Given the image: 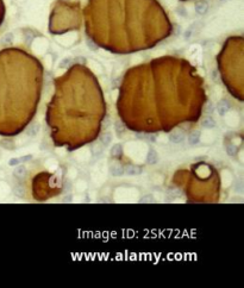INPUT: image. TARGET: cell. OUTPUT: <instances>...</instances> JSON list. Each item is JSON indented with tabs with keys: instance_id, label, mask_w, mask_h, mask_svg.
I'll return each mask as SVG.
<instances>
[{
	"instance_id": "obj_1",
	"label": "cell",
	"mask_w": 244,
	"mask_h": 288,
	"mask_svg": "<svg viewBox=\"0 0 244 288\" xmlns=\"http://www.w3.org/2000/svg\"><path fill=\"white\" fill-rule=\"evenodd\" d=\"M169 141L173 144H181L184 141V133L181 130H174L169 135Z\"/></svg>"
},
{
	"instance_id": "obj_2",
	"label": "cell",
	"mask_w": 244,
	"mask_h": 288,
	"mask_svg": "<svg viewBox=\"0 0 244 288\" xmlns=\"http://www.w3.org/2000/svg\"><path fill=\"white\" fill-rule=\"evenodd\" d=\"M142 172H143L142 167L133 166V164L126 166V167L124 168V174L127 175V176H137V175L142 174Z\"/></svg>"
},
{
	"instance_id": "obj_3",
	"label": "cell",
	"mask_w": 244,
	"mask_h": 288,
	"mask_svg": "<svg viewBox=\"0 0 244 288\" xmlns=\"http://www.w3.org/2000/svg\"><path fill=\"white\" fill-rule=\"evenodd\" d=\"M217 112L220 114V116H225L229 111H230V104L227 100H220L218 104H217Z\"/></svg>"
},
{
	"instance_id": "obj_4",
	"label": "cell",
	"mask_w": 244,
	"mask_h": 288,
	"mask_svg": "<svg viewBox=\"0 0 244 288\" xmlns=\"http://www.w3.org/2000/svg\"><path fill=\"white\" fill-rule=\"evenodd\" d=\"M158 161V155H157V151L155 150L154 148H150L147 154V162L149 164H156Z\"/></svg>"
},
{
	"instance_id": "obj_5",
	"label": "cell",
	"mask_w": 244,
	"mask_h": 288,
	"mask_svg": "<svg viewBox=\"0 0 244 288\" xmlns=\"http://www.w3.org/2000/svg\"><path fill=\"white\" fill-rule=\"evenodd\" d=\"M38 132H39V124H38V123H32V124H30V125L28 126L25 133H26V136H29V137H35Z\"/></svg>"
},
{
	"instance_id": "obj_6",
	"label": "cell",
	"mask_w": 244,
	"mask_h": 288,
	"mask_svg": "<svg viewBox=\"0 0 244 288\" xmlns=\"http://www.w3.org/2000/svg\"><path fill=\"white\" fill-rule=\"evenodd\" d=\"M110 173L112 176H117V177L122 176V175H124V167L120 164H112L110 167Z\"/></svg>"
},
{
	"instance_id": "obj_7",
	"label": "cell",
	"mask_w": 244,
	"mask_h": 288,
	"mask_svg": "<svg viewBox=\"0 0 244 288\" xmlns=\"http://www.w3.org/2000/svg\"><path fill=\"white\" fill-rule=\"evenodd\" d=\"M200 136H201L200 131H193L188 136V144H189L190 147L196 145V144L200 142Z\"/></svg>"
},
{
	"instance_id": "obj_8",
	"label": "cell",
	"mask_w": 244,
	"mask_h": 288,
	"mask_svg": "<svg viewBox=\"0 0 244 288\" xmlns=\"http://www.w3.org/2000/svg\"><path fill=\"white\" fill-rule=\"evenodd\" d=\"M195 11L199 14H205L208 11V4L206 1H199V3H196Z\"/></svg>"
},
{
	"instance_id": "obj_9",
	"label": "cell",
	"mask_w": 244,
	"mask_h": 288,
	"mask_svg": "<svg viewBox=\"0 0 244 288\" xmlns=\"http://www.w3.org/2000/svg\"><path fill=\"white\" fill-rule=\"evenodd\" d=\"M100 142L102 144V147H107L110 145V143L112 142V135L110 132H106V133H102L100 136Z\"/></svg>"
},
{
	"instance_id": "obj_10",
	"label": "cell",
	"mask_w": 244,
	"mask_h": 288,
	"mask_svg": "<svg viewBox=\"0 0 244 288\" xmlns=\"http://www.w3.org/2000/svg\"><path fill=\"white\" fill-rule=\"evenodd\" d=\"M25 173H26V168L24 167V166H16V168H14V172H13V175L16 176V177H23L24 175H25Z\"/></svg>"
},
{
	"instance_id": "obj_11",
	"label": "cell",
	"mask_w": 244,
	"mask_h": 288,
	"mask_svg": "<svg viewBox=\"0 0 244 288\" xmlns=\"http://www.w3.org/2000/svg\"><path fill=\"white\" fill-rule=\"evenodd\" d=\"M123 152V147L122 144H114L111 148V155L112 156H120Z\"/></svg>"
},
{
	"instance_id": "obj_12",
	"label": "cell",
	"mask_w": 244,
	"mask_h": 288,
	"mask_svg": "<svg viewBox=\"0 0 244 288\" xmlns=\"http://www.w3.org/2000/svg\"><path fill=\"white\" fill-rule=\"evenodd\" d=\"M202 126L205 127V129H213L214 126H215V121H214L212 118H210V117H207V118H205V119L202 120Z\"/></svg>"
},
{
	"instance_id": "obj_13",
	"label": "cell",
	"mask_w": 244,
	"mask_h": 288,
	"mask_svg": "<svg viewBox=\"0 0 244 288\" xmlns=\"http://www.w3.org/2000/svg\"><path fill=\"white\" fill-rule=\"evenodd\" d=\"M13 193H14V195L18 197V198H23L24 193H25L24 187L20 186V185H16V186L13 187Z\"/></svg>"
},
{
	"instance_id": "obj_14",
	"label": "cell",
	"mask_w": 244,
	"mask_h": 288,
	"mask_svg": "<svg viewBox=\"0 0 244 288\" xmlns=\"http://www.w3.org/2000/svg\"><path fill=\"white\" fill-rule=\"evenodd\" d=\"M114 130H116V132L118 133V135H122V133H124L125 132V125L123 124V121H116V124H114Z\"/></svg>"
},
{
	"instance_id": "obj_15",
	"label": "cell",
	"mask_w": 244,
	"mask_h": 288,
	"mask_svg": "<svg viewBox=\"0 0 244 288\" xmlns=\"http://www.w3.org/2000/svg\"><path fill=\"white\" fill-rule=\"evenodd\" d=\"M139 203L141 204H151V203H154V197L151 194H145L139 199Z\"/></svg>"
},
{
	"instance_id": "obj_16",
	"label": "cell",
	"mask_w": 244,
	"mask_h": 288,
	"mask_svg": "<svg viewBox=\"0 0 244 288\" xmlns=\"http://www.w3.org/2000/svg\"><path fill=\"white\" fill-rule=\"evenodd\" d=\"M181 195H182L181 191L175 189V191H170V192H169V194L167 195V199H169V201H172L173 199H176L178 197H181Z\"/></svg>"
},
{
	"instance_id": "obj_17",
	"label": "cell",
	"mask_w": 244,
	"mask_h": 288,
	"mask_svg": "<svg viewBox=\"0 0 244 288\" xmlns=\"http://www.w3.org/2000/svg\"><path fill=\"white\" fill-rule=\"evenodd\" d=\"M226 152H227L229 156H235L236 152H237V148L235 145H227L226 147Z\"/></svg>"
},
{
	"instance_id": "obj_18",
	"label": "cell",
	"mask_w": 244,
	"mask_h": 288,
	"mask_svg": "<svg viewBox=\"0 0 244 288\" xmlns=\"http://www.w3.org/2000/svg\"><path fill=\"white\" fill-rule=\"evenodd\" d=\"M92 154L94 157H100L102 155V148L101 147H93L92 148Z\"/></svg>"
},
{
	"instance_id": "obj_19",
	"label": "cell",
	"mask_w": 244,
	"mask_h": 288,
	"mask_svg": "<svg viewBox=\"0 0 244 288\" xmlns=\"http://www.w3.org/2000/svg\"><path fill=\"white\" fill-rule=\"evenodd\" d=\"M214 111V106H213V104L211 101H208L207 102V105L205 106V112H206V114H211L212 112Z\"/></svg>"
},
{
	"instance_id": "obj_20",
	"label": "cell",
	"mask_w": 244,
	"mask_h": 288,
	"mask_svg": "<svg viewBox=\"0 0 244 288\" xmlns=\"http://www.w3.org/2000/svg\"><path fill=\"white\" fill-rule=\"evenodd\" d=\"M19 163H20V160H19V158H11L10 162H8V164H10V166H18Z\"/></svg>"
},
{
	"instance_id": "obj_21",
	"label": "cell",
	"mask_w": 244,
	"mask_h": 288,
	"mask_svg": "<svg viewBox=\"0 0 244 288\" xmlns=\"http://www.w3.org/2000/svg\"><path fill=\"white\" fill-rule=\"evenodd\" d=\"M8 143H10L8 139H7V141H6V139L3 141V145H4L5 148H7V149H13V144H8Z\"/></svg>"
},
{
	"instance_id": "obj_22",
	"label": "cell",
	"mask_w": 244,
	"mask_h": 288,
	"mask_svg": "<svg viewBox=\"0 0 244 288\" xmlns=\"http://www.w3.org/2000/svg\"><path fill=\"white\" fill-rule=\"evenodd\" d=\"M12 39H13V36H12V33H7L5 36V38H4V42L5 43H11Z\"/></svg>"
},
{
	"instance_id": "obj_23",
	"label": "cell",
	"mask_w": 244,
	"mask_h": 288,
	"mask_svg": "<svg viewBox=\"0 0 244 288\" xmlns=\"http://www.w3.org/2000/svg\"><path fill=\"white\" fill-rule=\"evenodd\" d=\"M31 158H32V157H31V156H30V155H29V156H24V157H20V158H19V160H20V162H26V161H30V160H31Z\"/></svg>"
},
{
	"instance_id": "obj_24",
	"label": "cell",
	"mask_w": 244,
	"mask_h": 288,
	"mask_svg": "<svg viewBox=\"0 0 244 288\" xmlns=\"http://www.w3.org/2000/svg\"><path fill=\"white\" fill-rule=\"evenodd\" d=\"M68 63H69V59H65V61H62V62L60 63V67H67L68 66Z\"/></svg>"
},
{
	"instance_id": "obj_25",
	"label": "cell",
	"mask_w": 244,
	"mask_h": 288,
	"mask_svg": "<svg viewBox=\"0 0 244 288\" xmlns=\"http://www.w3.org/2000/svg\"><path fill=\"white\" fill-rule=\"evenodd\" d=\"M70 200H71L70 195H67V197H65V198H63V203H70Z\"/></svg>"
},
{
	"instance_id": "obj_26",
	"label": "cell",
	"mask_w": 244,
	"mask_h": 288,
	"mask_svg": "<svg viewBox=\"0 0 244 288\" xmlns=\"http://www.w3.org/2000/svg\"><path fill=\"white\" fill-rule=\"evenodd\" d=\"M147 139H148V141H151V142H155L156 138H155V136H147Z\"/></svg>"
},
{
	"instance_id": "obj_27",
	"label": "cell",
	"mask_w": 244,
	"mask_h": 288,
	"mask_svg": "<svg viewBox=\"0 0 244 288\" xmlns=\"http://www.w3.org/2000/svg\"><path fill=\"white\" fill-rule=\"evenodd\" d=\"M87 43H88V45H89V47H91V49H96V48H95V45H94V44H93V43H91V41H88V42H87Z\"/></svg>"
}]
</instances>
